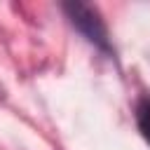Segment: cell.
<instances>
[{
    "label": "cell",
    "mask_w": 150,
    "mask_h": 150,
    "mask_svg": "<svg viewBox=\"0 0 150 150\" xmlns=\"http://www.w3.org/2000/svg\"><path fill=\"white\" fill-rule=\"evenodd\" d=\"M63 12L68 14L70 23L91 42L96 45L98 49L108 52L110 49V42H108V30H105V23L103 19L98 16V12L84 2H68L63 5Z\"/></svg>",
    "instance_id": "obj_1"
},
{
    "label": "cell",
    "mask_w": 150,
    "mask_h": 150,
    "mask_svg": "<svg viewBox=\"0 0 150 150\" xmlns=\"http://www.w3.org/2000/svg\"><path fill=\"white\" fill-rule=\"evenodd\" d=\"M136 124L141 136L150 143V98H141L136 105Z\"/></svg>",
    "instance_id": "obj_2"
}]
</instances>
